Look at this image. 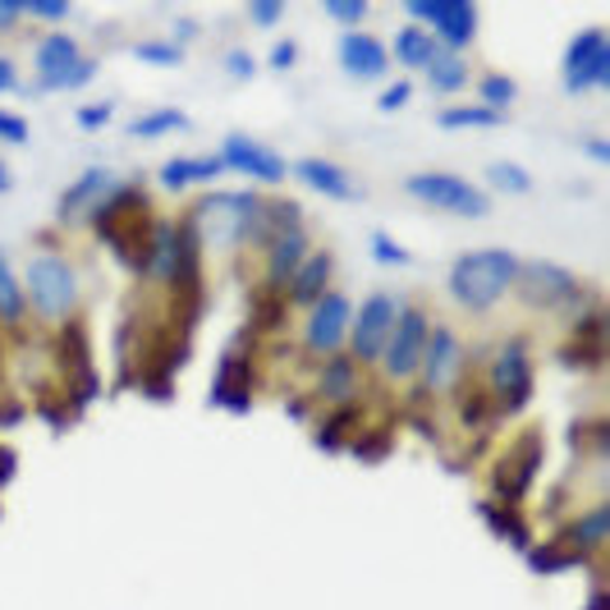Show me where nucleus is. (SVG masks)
<instances>
[{"instance_id":"nucleus-22","label":"nucleus","mask_w":610,"mask_h":610,"mask_svg":"<svg viewBox=\"0 0 610 610\" xmlns=\"http://www.w3.org/2000/svg\"><path fill=\"white\" fill-rule=\"evenodd\" d=\"M106 189H111V174H106V170H83L79 184H74V189L60 197V216H74V212L88 207V202H92L97 193H106Z\"/></svg>"},{"instance_id":"nucleus-20","label":"nucleus","mask_w":610,"mask_h":610,"mask_svg":"<svg viewBox=\"0 0 610 610\" xmlns=\"http://www.w3.org/2000/svg\"><path fill=\"white\" fill-rule=\"evenodd\" d=\"M395 56H399L404 65H418V69H427L431 60L441 56V50H437V37H431L427 29H404V33L395 37Z\"/></svg>"},{"instance_id":"nucleus-24","label":"nucleus","mask_w":610,"mask_h":610,"mask_svg":"<svg viewBox=\"0 0 610 610\" xmlns=\"http://www.w3.org/2000/svg\"><path fill=\"white\" fill-rule=\"evenodd\" d=\"M184 115L180 111H151L143 120H134V138H157V134H170V129H184Z\"/></svg>"},{"instance_id":"nucleus-33","label":"nucleus","mask_w":610,"mask_h":610,"mask_svg":"<svg viewBox=\"0 0 610 610\" xmlns=\"http://www.w3.org/2000/svg\"><path fill=\"white\" fill-rule=\"evenodd\" d=\"M326 14H330V19H340V23H359V19L368 14V5H363V0H330Z\"/></svg>"},{"instance_id":"nucleus-19","label":"nucleus","mask_w":610,"mask_h":610,"mask_svg":"<svg viewBox=\"0 0 610 610\" xmlns=\"http://www.w3.org/2000/svg\"><path fill=\"white\" fill-rule=\"evenodd\" d=\"M473 33H477V10L473 5H460V0H450L445 19L437 23V37L445 46H464V42H473Z\"/></svg>"},{"instance_id":"nucleus-10","label":"nucleus","mask_w":610,"mask_h":610,"mask_svg":"<svg viewBox=\"0 0 610 610\" xmlns=\"http://www.w3.org/2000/svg\"><path fill=\"white\" fill-rule=\"evenodd\" d=\"M519 281H523V290H528V298L532 303H542V308H555V303H569V298H578V281L565 271V267H551V262H528L523 271H515Z\"/></svg>"},{"instance_id":"nucleus-26","label":"nucleus","mask_w":610,"mask_h":610,"mask_svg":"<svg viewBox=\"0 0 610 610\" xmlns=\"http://www.w3.org/2000/svg\"><path fill=\"white\" fill-rule=\"evenodd\" d=\"M505 115L492 111V106H454V111H441V124L445 129H464V124H500Z\"/></svg>"},{"instance_id":"nucleus-29","label":"nucleus","mask_w":610,"mask_h":610,"mask_svg":"<svg viewBox=\"0 0 610 610\" xmlns=\"http://www.w3.org/2000/svg\"><path fill=\"white\" fill-rule=\"evenodd\" d=\"M601 538H606V510H592L588 519H578V523H574V542H578V546L601 542Z\"/></svg>"},{"instance_id":"nucleus-46","label":"nucleus","mask_w":610,"mask_h":610,"mask_svg":"<svg viewBox=\"0 0 610 610\" xmlns=\"http://www.w3.org/2000/svg\"><path fill=\"white\" fill-rule=\"evenodd\" d=\"M588 151H592L597 161H606V138H592V143H588Z\"/></svg>"},{"instance_id":"nucleus-2","label":"nucleus","mask_w":610,"mask_h":610,"mask_svg":"<svg viewBox=\"0 0 610 610\" xmlns=\"http://www.w3.org/2000/svg\"><path fill=\"white\" fill-rule=\"evenodd\" d=\"M409 193L427 207H441V212H454V216H487L492 202L487 193H477L468 180L460 174H445V170H422L409 180Z\"/></svg>"},{"instance_id":"nucleus-39","label":"nucleus","mask_w":610,"mask_h":610,"mask_svg":"<svg viewBox=\"0 0 610 610\" xmlns=\"http://www.w3.org/2000/svg\"><path fill=\"white\" fill-rule=\"evenodd\" d=\"M88 79H92V60H79V65H74V69L65 74V79L56 83V88H83Z\"/></svg>"},{"instance_id":"nucleus-1","label":"nucleus","mask_w":610,"mask_h":610,"mask_svg":"<svg viewBox=\"0 0 610 610\" xmlns=\"http://www.w3.org/2000/svg\"><path fill=\"white\" fill-rule=\"evenodd\" d=\"M515 252L505 248H482V252H464L460 262L450 267V294L464 303V308H492V303L515 285Z\"/></svg>"},{"instance_id":"nucleus-8","label":"nucleus","mask_w":610,"mask_h":610,"mask_svg":"<svg viewBox=\"0 0 610 610\" xmlns=\"http://www.w3.org/2000/svg\"><path fill=\"white\" fill-rule=\"evenodd\" d=\"M492 376H496V391H500V409L519 414L523 404H528V395H532V363H528V353H523L519 340H510V344L500 349Z\"/></svg>"},{"instance_id":"nucleus-17","label":"nucleus","mask_w":610,"mask_h":610,"mask_svg":"<svg viewBox=\"0 0 610 610\" xmlns=\"http://www.w3.org/2000/svg\"><path fill=\"white\" fill-rule=\"evenodd\" d=\"M326 281H330V258H326V252H313L308 262H298L294 281H290L294 303H317L326 294Z\"/></svg>"},{"instance_id":"nucleus-47","label":"nucleus","mask_w":610,"mask_h":610,"mask_svg":"<svg viewBox=\"0 0 610 610\" xmlns=\"http://www.w3.org/2000/svg\"><path fill=\"white\" fill-rule=\"evenodd\" d=\"M5 189H10V166L0 161V193H5Z\"/></svg>"},{"instance_id":"nucleus-28","label":"nucleus","mask_w":610,"mask_h":610,"mask_svg":"<svg viewBox=\"0 0 610 610\" xmlns=\"http://www.w3.org/2000/svg\"><path fill=\"white\" fill-rule=\"evenodd\" d=\"M482 97H487L482 106L500 111V106H510V101H515V83L510 79H496V74H492V79H482Z\"/></svg>"},{"instance_id":"nucleus-40","label":"nucleus","mask_w":610,"mask_h":610,"mask_svg":"<svg viewBox=\"0 0 610 610\" xmlns=\"http://www.w3.org/2000/svg\"><path fill=\"white\" fill-rule=\"evenodd\" d=\"M404 101H409V83H395V88L381 92L376 106H381V111H395V106H404Z\"/></svg>"},{"instance_id":"nucleus-14","label":"nucleus","mask_w":610,"mask_h":610,"mask_svg":"<svg viewBox=\"0 0 610 610\" xmlns=\"http://www.w3.org/2000/svg\"><path fill=\"white\" fill-rule=\"evenodd\" d=\"M422 372H427V386H445V381L454 376V363H460V344H454V336L445 326L427 330V344H422Z\"/></svg>"},{"instance_id":"nucleus-7","label":"nucleus","mask_w":610,"mask_h":610,"mask_svg":"<svg viewBox=\"0 0 610 610\" xmlns=\"http://www.w3.org/2000/svg\"><path fill=\"white\" fill-rule=\"evenodd\" d=\"M391 326H395V298L391 294H372L363 308H359V326H353V353L359 359H381V349L391 340Z\"/></svg>"},{"instance_id":"nucleus-6","label":"nucleus","mask_w":610,"mask_h":610,"mask_svg":"<svg viewBox=\"0 0 610 610\" xmlns=\"http://www.w3.org/2000/svg\"><path fill=\"white\" fill-rule=\"evenodd\" d=\"M422 344H427V317L418 308H404L395 313V326H391V340H386V372L391 376H409L422 359Z\"/></svg>"},{"instance_id":"nucleus-31","label":"nucleus","mask_w":610,"mask_h":610,"mask_svg":"<svg viewBox=\"0 0 610 610\" xmlns=\"http://www.w3.org/2000/svg\"><path fill=\"white\" fill-rule=\"evenodd\" d=\"M482 515H487V519H492V528H496V532H505V538H510L515 546H528V532H523V523H519V519H510V515L500 519V515L492 510V505H482Z\"/></svg>"},{"instance_id":"nucleus-30","label":"nucleus","mask_w":610,"mask_h":610,"mask_svg":"<svg viewBox=\"0 0 610 610\" xmlns=\"http://www.w3.org/2000/svg\"><path fill=\"white\" fill-rule=\"evenodd\" d=\"M372 252H376V262H386V267H404V262H409V252H404L391 235H372Z\"/></svg>"},{"instance_id":"nucleus-37","label":"nucleus","mask_w":610,"mask_h":610,"mask_svg":"<svg viewBox=\"0 0 610 610\" xmlns=\"http://www.w3.org/2000/svg\"><path fill=\"white\" fill-rule=\"evenodd\" d=\"M0 138H10V143H23V138H29V124L0 111Z\"/></svg>"},{"instance_id":"nucleus-3","label":"nucleus","mask_w":610,"mask_h":610,"mask_svg":"<svg viewBox=\"0 0 610 610\" xmlns=\"http://www.w3.org/2000/svg\"><path fill=\"white\" fill-rule=\"evenodd\" d=\"M252 216H258V197L248 193H212L197 207V225L207 230L212 244H235L239 235H248Z\"/></svg>"},{"instance_id":"nucleus-5","label":"nucleus","mask_w":610,"mask_h":610,"mask_svg":"<svg viewBox=\"0 0 610 610\" xmlns=\"http://www.w3.org/2000/svg\"><path fill=\"white\" fill-rule=\"evenodd\" d=\"M29 290H33L37 313L60 317L74 303V271H69V262L56 258V252H42V258L29 267Z\"/></svg>"},{"instance_id":"nucleus-32","label":"nucleus","mask_w":610,"mask_h":610,"mask_svg":"<svg viewBox=\"0 0 610 610\" xmlns=\"http://www.w3.org/2000/svg\"><path fill=\"white\" fill-rule=\"evenodd\" d=\"M445 10H450V0H414V5H409V14L422 19V23H431V29L445 19Z\"/></svg>"},{"instance_id":"nucleus-4","label":"nucleus","mask_w":610,"mask_h":610,"mask_svg":"<svg viewBox=\"0 0 610 610\" xmlns=\"http://www.w3.org/2000/svg\"><path fill=\"white\" fill-rule=\"evenodd\" d=\"M610 79V56H606V33L588 29L578 33L565 50V88L583 92V88H601Z\"/></svg>"},{"instance_id":"nucleus-13","label":"nucleus","mask_w":610,"mask_h":610,"mask_svg":"<svg viewBox=\"0 0 610 610\" xmlns=\"http://www.w3.org/2000/svg\"><path fill=\"white\" fill-rule=\"evenodd\" d=\"M542 464V437H523V445L510 454V464H500V496L519 500L532 487V473Z\"/></svg>"},{"instance_id":"nucleus-38","label":"nucleus","mask_w":610,"mask_h":610,"mask_svg":"<svg viewBox=\"0 0 610 610\" xmlns=\"http://www.w3.org/2000/svg\"><path fill=\"white\" fill-rule=\"evenodd\" d=\"M281 14H285L281 0H267V5H248V19H252V23H275Z\"/></svg>"},{"instance_id":"nucleus-41","label":"nucleus","mask_w":610,"mask_h":610,"mask_svg":"<svg viewBox=\"0 0 610 610\" xmlns=\"http://www.w3.org/2000/svg\"><path fill=\"white\" fill-rule=\"evenodd\" d=\"M106 120H111V106H83V111H79V124H83V129H101Z\"/></svg>"},{"instance_id":"nucleus-35","label":"nucleus","mask_w":610,"mask_h":610,"mask_svg":"<svg viewBox=\"0 0 610 610\" xmlns=\"http://www.w3.org/2000/svg\"><path fill=\"white\" fill-rule=\"evenodd\" d=\"M138 60H161V65H174L180 60V46H157V42H143L138 50H134Z\"/></svg>"},{"instance_id":"nucleus-42","label":"nucleus","mask_w":610,"mask_h":610,"mask_svg":"<svg viewBox=\"0 0 610 610\" xmlns=\"http://www.w3.org/2000/svg\"><path fill=\"white\" fill-rule=\"evenodd\" d=\"M225 65H230L235 79H248V74H252V56H248V50H230V56H225Z\"/></svg>"},{"instance_id":"nucleus-44","label":"nucleus","mask_w":610,"mask_h":610,"mask_svg":"<svg viewBox=\"0 0 610 610\" xmlns=\"http://www.w3.org/2000/svg\"><path fill=\"white\" fill-rule=\"evenodd\" d=\"M5 88H14V65L0 60V92H5Z\"/></svg>"},{"instance_id":"nucleus-21","label":"nucleus","mask_w":610,"mask_h":610,"mask_svg":"<svg viewBox=\"0 0 610 610\" xmlns=\"http://www.w3.org/2000/svg\"><path fill=\"white\" fill-rule=\"evenodd\" d=\"M303 248H308V239H303L298 225H294V230H285L281 239H275V248H271V275H275V281H285V275L298 271Z\"/></svg>"},{"instance_id":"nucleus-16","label":"nucleus","mask_w":610,"mask_h":610,"mask_svg":"<svg viewBox=\"0 0 610 610\" xmlns=\"http://www.w3.org/2000/svg\"><path fill=\"white\" fill-rule=\"evenodd\" d=\"M298 174H303V184H313V189L326 193V197H340V202L353 197V180H349L340 166H330V161H321V157L298 161Z\"/></svg>"},{"instance_id":"nucleus-45","label":"nucleus","mask_w":610,"mask_h":610,"mask_svg":"<svg viewBox=\"0 0 610 610\" xmlns=\"http://www.w3.org/2000/svg\"><path fill=\"white\" fill-rule=\"evenodd\" d=\"M23 14V5H0V23H10V19H19Z\"/></svg>"},{"instance_id":"nucleus-48","label":"nucleus","mask_w":610,"mask_h":610,"mask_svg":"<svg viewBox=\"0 0 610 610\" xmlns=\"http://www.w3.org/2000/svg\"><path fill=\"white\" fill-rule=\"evenodd\" d=\"M588 610H601V592H597V597H592V601H588Z\"/></svg>"},{"instance_id":"nucleus-27","label":"nucleus","mask_w":610,"mask_h":610,"mask_svg":"<svg viewBox=\"0 0 610 610\" xmlns=\"http://www.w3.org/2000/svg\"><path fill=\"white\" fill-rule=\"evenodd\" d=\"M487 180H492L496 189H510V193H528V189H532V174H528L523 166H510V161H496V166L487 170Z\"/></svg>"},{"instance_id":"nucleus-25","label":"nucleus","mask_w":610,"mask_h":610,"mask_svg":"<svg viewBox=\"0 0 610 610\" xmlns=\"http://www.w3.org/2000/svg\"><path fill=\"white\" fill-rule=\"evenodd\" d=\"M23 313V290H19V281H14V271H10V262H5V252H0V317H19Z\"/></svg>"},{"instance_id":"nucleus-43","label":"nucleus","mask_w":610,"mask_h":610,"mask_svg":"<svg viewBox=\"0 0 610 610\" xmlns=\"http://www.w3.org/2000/svg\"><path fill=\"white\" fill-rule=\"evenodd\" d=\"M294 56H298V50H294V42H281V46L271 50V65H281V69H285V65H294Z\"/></svg>"},{"instance_id":"nucleus-15","label":"nucleus","mask_w":610,"mask_h":610,"mask_svg":"<svg viewBox=\"0 0 610 610\" xmlns=\"http://www.w3.org/2000/svg\"><path fill=\"white\" fill-rule=\"evenodd\" d=\"M79 60H83V56H79V46H74V37H65V33L42 37V46H37V69L46 74V88H56Z\"/></svg>"},{"instance_id":"nucleus-11","label":"nucleus","mask_w":610,"mask_h":610,"mask_svg":"<svg viewBox=\"0 0 610 610\" xmlns=\"http://www.w3.org/2000/svg\"><path fill=\"white\" fill-rule=\"evenodd\" d=\"M340 65L353 74V79H381L386 65H391V56H386V46H381L376 37L353 29V33L340 37Z\"/></svg>"},{"instance_id":"nucleus-9","label":"nucleus","mask_w":610,"mask_h":610,"mask_svg":"<svg viewBox=\"0 0 610 610\" xmlns=\"http://www.w3.org/2000/svg\"><path fill=\"white\" fill-rule=\"evenodd\" d=\"M225 166H235V170L248 174V180H262V184L285 180V161L275 157L271 147L252 143V138H244V134H230V138H225Z\"/></svg>"},{"instance_id":"nucleus-12","label":"nucleus","mask_w":610,"mask_h":610,"mask_svg":"<svg viewBox=\"0 0 610 610\" xmlns=\"http://www.w3.org/2000/svg\"><path fill=\"white\" fill-rule=\"evenodd\" d=\"M344 326H349V298L326 290L317 298V308H313V321H308V344L313 349H336L344 340Z\"/></svg>"},{"instance_id":"nucleus-34","label":"nucleus","mask_w":610,"mask_h":610,"mask_svg":"<svg viewBox=\"0 0 610 610\" xmlns=\"http://www.w3.org/2000/svg\"><path fill=\"white\" fill-rule=\"evenodd\" d=\"M349 381H353V368L349 363H330L326 368V395H344Z\"/></svg>"},{"instance_id":"nucleus-18","label":"nucleus","mask_w":610,"mask_h":610,"mask_svg":"<svg viewBox=\"0 0 610 610\" xmlns=\"http://www.w3.org/2000/svg\"><path fill=\"white\" fill-rule=\"evenodd\" d=\"M221 170H225V161H212V157H180V161H166L161 166V184L166 189H184V184L216 180Z\"/></svg>"},{"instance_id":"nucleus-36","label":"nucleus","mask_w":610,"mask_h":610,"mask_svg":"<svg viewBox=\"0 0 610 610\" xmlns=\"http://www.w3.org/2000/svg\"><path fill=\"white\" fill-rule=\"evenodd\" d=\"M23 14H37V19H65L69 5H60V0H29V5H23Z\"/></svg>"},{"instance_id":"nucleus-23","label":"nucleus","mask_w":610,"mask_h":610,"mask_svg":"<svg viewBox=\"0 0 610 610\" xmlns=\"http://www.w3.org/2000/svg\"><path fill=\"white\" fill-rule=\"evenodd\" d=\"M427 69H431V74H427V79H431V88H441V92L464 88V79H468V74H464V65L454 60V56H437V60H431Z\"/></svg>"}]
</instances>
